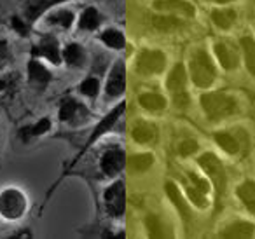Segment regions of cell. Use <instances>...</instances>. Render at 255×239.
<instances>
[{"mask_svg":"<svg viewBox=\"0 0 255 239\" xmlns=\"http://www.w3.org/2000/svg\"><path fill=\"white\" fill-rule=\"evenodd\" d=\"M199 166L205 169V173L210 176V180L215 185V201H217V210H220L222 206V199L226 196V187H227V176L226 169H224L222 162L219 161V157L213 154H203L199 157Z\"/></svg>","mask_w":255,"mask_h":239,"instance_id":"6da1fadb","label":"cell"},{"mask_svg":"<svg viewBox=\"0 0 255 239\" xmlns=\"http://www.w3.org/2000/svg\"><path fill=\"white\" fill-rule=\"evenodd\" d=\"M201 105L208 119L212 120H220L238 110L234 98L226 93H206L201 96Z\"/></svg>","mask_w":255,"mask_h":239,"instance_id":"7a4b0ae2","label":"cell"},{"mask_svg":"<svg viewBox=\"0 0 255 239\" xmlns=\"http://www.w3.org/2000/svg\"><path fill=\"white\" fill-rule=\"evenodd\" d=\"M191 77L198 88H210L215 81V68L205 51H196L191 58Z\"/></svg>","mask_w":255,"mask_h":239,"instance_id":"3957f363","label":"cell"},{"mask_svg":"<svg viewBox=\"0 0 255 239\" xmlns=\"http://www.w3.org/2000/svg\"><path fill=\"white\" fill-rule=\"evenodd\" d=\"M166 65V58L161 51H142L136 60V72L142 75L161 74Z\"/></svg>","mask_w":255,"mask_h":239,"instance_id":"277c9868","label":"cell"},{"mask_svg":"<svg viewBox=\"0 0 255 239\" xmlns=\"http://www.w3.org/2000/svg\"><path fill=\"white\" fill-rule=\"evenodd\" d=\"M105 204L107 211L112 217H121L126 210V190H124L123 182H116L114 185L109 187L105 192Z\"/></svg>","mask_w":255,"mask_h":239,"instance_id":"5b68a950","label":"cell"},{"mask_svg":"<svg viewBox=\"0 0 255 239\" xmlns=\"http://www.w3.org/2000/svg\"><path fill=\"white\" fill-rule=\"evenodd\" d=\"M25 210V199L16 190H9L0 197V211L7 218H18Z\"/></svg>","mask_w":255,"mask_h":239,"instance_id":"8992f818","label":"cell"},{"mask_svg":"<svg viewBox=\"0 0 255 239\" xmlns=\"http://www.w3.org/2000/svg\"><path fill=\"white\" fill-rule=\"evenodd\" d=\"M126 166V155H124L123 150H109L103 154L102 157V169L105 171V175L112 176L117 175L121 169Z\"/></svg>","mask_w":255,"mask_h":239,"instance_id":"52a82bcc","label":"cell"},{"mask_svg":"<svg viewBox=\"0 0 255 239\" xmlns=\"http://www.w3.org/2000/svg\"><path fill=\"white\" fill-rule=\"evenodd\" d=\"M215 54L219 58L220 65H222L226 70H233L240 63V56H238V51L233 44L229 42H219L215 46Z\"/></svg>","mask_w":255,"mask_h":239,"instance_id":"ba28073f","label":"cell"},{"mask_svg":"<svg viewBox=\"0 0 255 239\" xmlns=\"http://www.w3.org/2000/svg\"><path fill=\"white\" fill-rule=\"evenodd\" d=\"M156 11L166 12H178L184 16H194V5L185 2V0H156L152 4Z\"/></svg>","mask_w":255,"mask_h":239,"instance_id":"9c48e42d","label":"cell"},{"mask_svg":"<svg viewBox=\"0 0 255 239\" xmlns=\"http://www.w3.org/2000/svg\"><path fill=\"white\" fill-rule=\"evenodd\" d=\"M124 109H126V103H119V105H117L116 109H114L112 112H110L109 116L105 117V119H102V122H100L98 126L95 127V131H93V134H91V138H89V141H88V145H86V148H88L89 145L93 143V141L98 140V136L105 134V131H109L110 127H112L114 124H116V120L121 117V114L124 112Z\"/></svg>","mask_w":255,"mask_h":239,"instance_id":"30bf717a","label":"cell"},{"mask_svg":"<svg viewBox=\"0 0 255 239\" xmlns=\"http://www.w3.org/2000/svg\"><path fill=\"white\" fill-rule=\"evenodd\" d=\"M124 88H126V72H124L123 65L119 63L110 72L109 82H107V95L119 96V95H123Z\"/></svg>","mask_w":255,"mask_h":239,"instance_id":"8fae6325","label":"cell"},{"mask_svg":"<svg viewBox=\"0 0 255 239\" xmlns=\"http://www.w3.org/2000/svg\"><path fill=\"white\" fill-rule=\"evenodd\" d=\"M33 56H44L51 60L53 63H60V51H58V42L53 37H44L40 44H37L32 51Z\"/></svg>","mask_w":255,"mask_h":239,"instance_id":"7c38bea8","label":"cell"},{"mask_svg":"<svg viewBox=\"0 0 255 239\" xmlns=\"http://www.w3.org/2000/svg\"><path fill=\"white\" fill-rule=\"evenodd\" d=\"M164 189H166V194L168 197H170V201L175 204V208L178 210V213H180V217L184 218L185 222L191 220V210H189L187 203H185V199L182 197L180 190H178V187L175 185L173 182H166V185H164Z\"/></svg>","mask_w":255,"mask_h":239,"instance_id":"4fadbf2b","label":"cell"},{"mask_svg":"<svg viewBox=\"0 0 255 239\" xmlns=\"http://www.w3.org/2000/svg\"><path fill=\"white\" fill-rule=\"evenodd\" d=\"M185 82H187V75H185V68L182 63L175 65V68L171 70L170 77L166 81V86L170 91H173V95H180L185 91Z\"/></svg>","mask_w":255,"mask_h":239,"instance_id":"5bb4252c","label":"cell"},{"mask_svg":"<svg viewBox=\"0 0 255 239\" xmlns=\"http://www.w3.org/2000/svg\"><path fill=\"white\" fill-rule=\"evenodd\" d=\"M131 134H133V138H135V141H138V143H147V141H152L154 138H156L157 127L150 122L140 120V122L135 124Z\"/></svg>","mask_w":255,"mask_h":239,"instance_id":"9a60e30c","label":"cell"},{"mask_svg":"<svg viewBox=\"0 0 255 239\" xmlns=\"http://www.w3.org/2000/svg\"><path fill=\"white\" fill-rule=\"evenodd\" d=\"M60 2H65V0H30V4L26 5V11H25L26 19L30 23H33L46 9H49L54 4H60Z\"/></svg>","mask_w":255,"mask_h":239,"instance_id":"2e32d148","label":"cell"},{"mask_svg":"<svg viewBox=\"0 0 255 239\" xmlns=\"http://www.w3.org/2000/svg\"><path fill=\"white\" fill-rule=\"evenodd\" d=\"M236 194H238V197L243 201L245 206L248 208V211L255 215V182H252V180L243 182L238 187Z\"/></svg>","mask_w":255,"mask_h":239,"instance_id":"e0dca14e","label":"cell"},{"mask_svg":"<svg viewBox=\"0 0 255 239\" xmlns=\"http://www.w3.org/2000/svg\"><path fill=\"white\" fill-rule=\"evenodd\" d=\"M150 25L156 30H161V32H173V30L184 26V21H180L175 16H150Z\"/></svg>","mask_w":255,"mask_h":239,"instance_id":"ac0fdd59","label":"cell"},{"mask_svg":"<svg viewBox=\"0 0 255 239\" xmlns=\"http://www.w3.org/2000/svg\"><path fill=\"white\" fill-rule=\"evenodd\" d=\"M140 105L145 110H150V112H159L166 107V100L161 95H156V93H145V95L138 96Z\"/></svg>","mask_w":255,"mask_h":239,"instance_id":"d6986e66","label":"cell"},{"mask_svg":"<svg viewBox=\"0 0 255 239\" xmlns=\"http://www.w3.org/2000/svg\"><path fill=\"white\" fill-rule=\"evenodd\" d=\"M154 157L150 154H136L128 159V168L133 173H143L152 166Z\"/></svg>","mask_w":255,"mask_h":239,"instance_id":"ffe728a7","label":"cell"},{"mask_svg":"<svg viewBox=\"0 0 255 239\" xmlns=\"http://www.w3.org/2000/svg\"><path fill=\"white\" fill-rule=\"evenodd\" d=\"M252 236H254V227L250 224H243V222L229 225L222 232V238H252Z\"/></svg>","mask_w":255,"mask_h":239,"instance_id":"44dd1931","label":"cell"},{"mask_svg":"<svg viewBox=\"0 0 255 239\" xmlns=\"http://www.w3.org/2000/svg\"><path fill=\"white\" fill-rule=\"evenodd\" d=\"M212 19L219 28L227 30L233 26V23L236 21V12L233 9H222V11H215L212 14Z\"/></svg>","mask_w":255,"mask_h":239,"instance_id":"7402d4cb","label":"cell"},{"mask_svg":"<svg viewBox=\"0 0 255 239\" xmlns=\"http://www.w3.org/2000/svg\"><path fill=\"white\" fill-rule=\"evenodd\" d=\"M215 140H217V143H219L220 147L227 152V154H236V152L240 150V143H238V140L231 133H226V131L217 133Z\"/></svg>","mask_w":255,"mask_h":239,"instance_id":"603a6c76","label":"cell"},{"mask_svg":"<svg viewBox=\"0 0 255 239\" xmlns=\"http://www.w3.org/2000/svg\"><path fill=\"white\" fill-rule=\"evenodd\" d=\"M241 47H243L247 67L252 74H255V40L252 37H243L241 39Z\"/></svg>","mask_w":255,"mask_h":239,"instance_id":"cb8c5ba5","label":"cell"},{"mask_svg":"<svg viewBox=\"0 0 255 239\" xmlns=\"http://www.w3.org/2000/svg\"><path fill=\"white\" fill-rule=\"evenodd\" d=\"M28 75L32 81L35 82H47L51 79V74L47 68H44L40 63H37V61H30L28 63Z\"/></svg>","mask_w":255,"mask_h":239,"instance_id":"d4e9b609","label":"cell"},{"mask_svg":"<svg viewBox=\"0 0 255 239\" xmlns=\"http://www.w3.org/2000/svg\"><path fill=\"white\" fill-rule=\"evenodd\" d=\"M102 40L109 47H114V49L124 47V35L121 32H117V30H105L102 35Z\"/></svg>","mask_w":255,"mask_h":239,"instance_id":"484cf974","label":"cell"},{"mask_svg":"<svg viewBox=\"0 0 255 239\" xmlns=\"http://www.w3.org/2000/svg\"><path fill=\"white\" fill-rule=\"evenodd\" d=\"M98 25H100V16H98V12H96V9H93V7L86 9L81 16V28L95 30Z\"/></svg>","mask_w":255,"mask_h":239,"instance_id":"4316f807","label":"cell"},{"mask_svg":"<svg viewBox=\"0 0 255 239\" xmlns=\"http://www.w3.org/2000/svg\"><path fill=\"white\" fill-rule=\"evenodd\" d=\"M147 231H149L150 238H168V232H163V231H166V227H164L159 218L154 217V215H150V217L147 218Z\"/></svg>","mask_w":255,"mask_h":239,"instance_id":"83f0119b","label":"cell"},{"mask_svg":"<svg viewBox=\"0 0 255 239\" xmlns=\"http://www.w3.org/2000/svg\"><path fill=\"white\" fill-rule=\"evenodd\" d=\"M65 60H67L68 65H81L82 60H84V53H82L81 46H77V44H70V46H67V49H65L63 53Z\"/></svg>","mask_w":255,"mask_h":239,"instance_id":"f1b7e54d","label":"cell"},{"mask_svg":"<svg viewBox=\"0 0 255 239\" xmlns=\"http://www.w3.org/2000/svg\"><path fill=\"white\" fill-rule=\"evenodd\" d=\"M47 21H49L51 25H61V26H65V28H68V26L72 25V21H74V14H72L70 11H60V12H56V14H51L49 18H47Z\"/></svg>","mask_w":255,"mask_h":239,"instance_id":"f546056e","label":"cell"},{"mask_svg":"<svg viewBox=\"0 0 255 239\" xmlns=\"http://www.w3.org/2000/svg\"><path fill=\"white\" fill-rule=\"evenodd\" d=\"M79 109V103L75 102V100H63V103H61V109H60V119L61 120H68L72 119V117L75 116V112H77Z\"/></svg>","mask_w":255,"mask_h":239,"instance_id":"4dcf8cb0","label":"cell"},{"mask_svg":"<svg viewBox=\"0 0 255 239\" xmlns=\"http://www.w3.org/2000/svg\"><path fill=\"white\" fill-rule=\"evenodd\" d=\"M187 194H189V197H191V201L196 204V206H199V208H206V206H208L206 194L201 192V190H198L194 185H189L187 187Z\"/></svg>","mask_w":255,"mask_h":239,"instance_id":"1f68e13d","label":"cell"},{"mask_svg":"<svg viewBox=\"0 0 255 239\" xmlns=\"http://www.w3.org/2000/svg\"><path fill=\"white\" fill-rule=\"evenodd\" d=\"M81 91L84 93L86 96H95L98 93V81L96 79H86L81 84Z\"/></svg>","mask_w":255,"mask_h":239,"instance_id":"d6a6232c","label":"cell"},{"mask_svg":"<svg viewBox=\"0 0 255 239\" xmlns=\"http://www.w3.org/2000/svg\"><path fill=\"white\" fill-rule=\"evenodd\" d=\"M198 150V143H196L194 140H184L180 145H178V152H180V155H191L194 154V152Z\"/></svg>","mask_w":255,"mask_h":239,"instance_id":"836d02e7","label":"cell"},{"mask_svg":"<svg viewBox=\"0 0 255 239\" xmlns=\"http://www.w3.org/2000/svg\"><path fill=\"white\" fill-rule=\"evenodd\" d=\"M189 175V180L192 182V185L196 187L198 190H201V192H205V194H208V190H210V187H208V183L205 182V180H201V178H198V176L194 175V173H187Z\"/></svg>","mask_w":255,"mask_h":239,"instance_id":"e575fe53","label":"cell"},{"mask_svg":"<svg viewBox=\"0 0 255 239\" xmlns=\"http://www.w3.org/2000/svg\"><path fill=\"white\" fill-rule=\"evenodd\" d=\"M51 127V122H49V119H42L39 124H37L35 127L32 129V134H35V136H39V134H42V133H46L47 129Z\"/></svg>","mask_w":255,"mask_h":239,"instance_id":"d590c367","label":"cell"},{"mask_svg":"<svg viewBox=\"0 0 255 239\" xmlns=\"http://www.w3.org/2000/svg\"><path fill=\"white\" fill-rule=\"evenodd\" d=\"M7 58H9L7 44H5L4 40H0V67H2V65H5V61H7Z\"/></svg>","mask_w":255,"mask_h":239,"instance_id":"8d00e7d4","label":"cell"},{"mask_svg":"<svg viewBox=\"0 0 255 239\" xmlns=\"http://www.w3.org/2000/svg\"><path fill=\"white\" fill-rule=\"evenodd\" d=\"M12 26H14V30H18L19 33H21L23 37L28 33V30H26V26L23 25V21L21 19H18V18H12Z\"/></svg>","mask_w":255,"mask_h":239,"instance_id":"74e56055","label":"cell"},{"mask_svg":"<svg viewBox=\"0 0 255 239\" xmlns=\"http://www.w3.org/2000/svg\"><path fill=\"white\" fill-rule=\"evenodd\" d=\"M213 2H217V4H229L233 0H213Z\"/></svg>","mask_w":255,"mask_h":239,"instance_id":"f35d334b","label":"cell"},{"mask_svg":"<svg viewBox=\"0 0 255 239\" xmlns=\"http://www.w3.org/2000/svg\"><path fill=\"white\" fill-rule=\"evenodd\" d=\"M5 88V84H4V82H2V81H0V91H2V89H4Z\"/></svg>","mask_w":255,"mask_h":239,"instance_id":"ab89813d","label":"cell"}]
</instances>
